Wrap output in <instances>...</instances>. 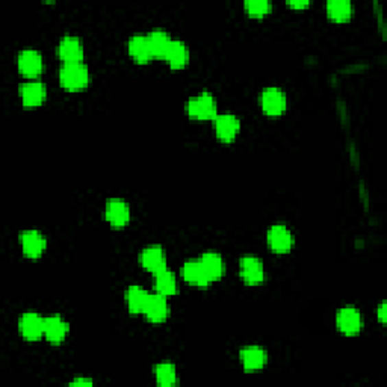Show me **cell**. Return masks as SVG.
<instances>
[{
  "mask_svg": "<svg viewBox=\"0 0 387 387\" xmlns=\"http://www.w3.org/2000/svg\"><path fill=\"white\" fill-rule=\"evenodd\" d=\"M61 85L69 91H80L89 84V70L84 62L64 64L59 70Z\"/></svg>",
  "mask_w": 387,
  "mask_h": 387,
  "instance_id": "6da1fadb",
  "label": "cell"
},
{
  "mask_svg": "<svg viewBox=\"0 0 387 387\" xmlns=\"http://www.w3.org/2000/svg\"><path fill=\"white\" fill-rule=\"evenodd\" d=\"M186 113L194 120H215L218 115V106L211 93H202L188 102Z\"/></svg>",
  "mask_w": 387,
  "mask_h": 387,
  "instance_id": "7a4b0ae2",
  "label": "cell"
},
{
  "mask_svg": "<svg viewBox=\"0 0 387 387\" xmlns=\"http://www.w3.org/2000/svg\"><path fill=\"white\" fill-rule=\"evenodd\" d=\"M268 245L270 248L277 253V255H283V253H288L292 250L295 244V237L292 232L285 226V224H275L270 230H268Z\"/></svg>",
  "mask_w": 387,
  "mask_h": 387,
  "instance_id": "3957f363",
  "label": "cell"
},
{
  "mask_svg": "<svg viewBox=\"0 0 387 387\" xmlns=\"http://www.w3.org/2000/svg\"><path fill=\"white\" fill-rule=\"evenodd\" d=\"M260 105H262L263 113L270 117H279L286 110L288 100L286 94L280 88L270 86L266 88L260 97Z\"/></svg>",
  "mask_w": 387,
  "mask_h": 387,
  "instance_id": "277c9868",
  "label": "cell"
},
{
  "mask_svg": "<svg viewBox=\"0 0 387 387\" xmlns=\"http://www.w3.org/2000/svg\"><path fill=\"white\" fill-rule=\"evenodd\" d=\"M239 272L244 283L250 286H257L265 280V268L262 260L256 256H245L239 262Z\"/></svg>",
  "mask_w": 387,
  "mask_h": 387,
  "instance_id": "5b68a950",
  "label": "cell"
},
{
  "mask_svg": "<svg viewBox=\"0 0 387 387\" xmlns=\"http://www.w3.org/2000/svg\"><path fill=\"white\" fill-rule=\"evenodd\" d=\"M139 262L144 270L158 274L167 270V255L161 245H148L139 255Z\"/></svg>",
  "mask_w": 387,
  "mask_h": 387,
  "instance_id": "8992f818",
  "label": "cell"
},
{
  "mask_svg": "<svg viewBox=\"0 0 387 387\" xmlns=\"http://www.w3.org/2000/svg\"><path fill=\"white\" fill-rule=\"evenodd\" d=\"M19 70L21 74L25 76L35 79L38 78L43 69H44V62H43V56L38 50H32V49H26L21 50L19 54Z\"/></svg>",
  "mask_w": 387,
  "mask_h": 387,
  "instance_id": "52a82bcc",
  "label": "cell"
},
{
  "mask_svg": "<svg viewBox=\"0 0 387 387\" xmlns=\"http://www.w3.org/2000/svg\"><path fill=\"white\" fill-rule=\"evenodd\" d=\"M44 324H46V319L34 312H27L19 319V330L25 339L38 340L44 336Z\"/></svg>",
  "mask_w": 387,
  "mask_h": 387,
  "instance_id": "ba28073f",
  "label": "cell"
},
{
  "mask_svg": "<svg viewBox=\"0 0 387 387\" xmlns=\"http://www.w3.org/2000/svg\"><path fill=\"white\" fill-rule=\"evenodd\" d=\"M144 315L148 321L153 324L165 322L167 318L169 316V306H168L167 296L161 295L158 292L148 296L147 306L144 309Z\"/></svg>",
  "mask_w": 387,
  "mask_h": 387,
  "instance_id": "9c48e42d",
  "label": "cell"
},
{
  "mask_svg": "<svg viewBox=\"0 0 387 387\" xmlns=\"http://www.w3.org/2000/svg\"><path fill=\"white\" fill-rule=\"evenodd\" d=\"M106 220L113 227H126L130 221V207L121 198H110L106 203Z\"/></svg>",
  "mask_w": 387,
  "mask_h": 387,
  "instance_id": "30bf717a",
  "label": "cell"
},
{
  "mask_svg": "<svg viewBox=\"0 0 387 387\" xmlns=\"http://www.w3.org/2000/svg\"><path fill=\"white\" fill-rule=\"evenodd\" d=\"M363 319L355 307H344L338 312V329L347 336H355L362 331Z\"/></svg>",
  "mask_w": 387,
  "mask_h": 387,
  "instance_id": "8fae6325",
  "label": "cell"
},
{
  "mask_svg": "<svg viewBox=\"0 0 387 387\" xmlns=\"http://www.w3.org/2000/svg\"><path fill=\"white\" fill-rule=\"evenodd\" d=\"M21 250H23L26 257L38 259L47 248V241L38 230H27L20 235Z\"/></svg>",
  "mask_w": 387,
  "mask_h": 387,
  "instance_id": "7c38bea8",
  "label": "cell"
},
{
  "mask_svg": "<svg viewBox=\"0 0 387 387\" xmlns=\"http://www.w3.org/2000/svg\"><path fill=\"white\" fill-rule=\"evenodd\" d=\"M56 51L58 56L64 61V64L82 62V59H84V44H82L78 36H64L61 43H59Z\"/></svg>",
  "mask_w": 387,
  "mask_h": 387,
  "instance_id": "4fadbf2b",
  "label": "cell"
},
{
  "mask_svg": "<svg viewBox=\"0 0 387 387\" xmlns=\"http://www.w3.org/2000/svg\"><path fill=\"white\" fill-rule=\"evenodd\" d=\"M20 97L26 108L41 106L47 97L46 85L38 80L27 82V84H23L20 86Z\"/></svg>",
  "mask_w": 387,
  "mask_h": 387,
  "instance_id": "5bb4252c",
  "label": "cell"
},
{
  "mask_svg": "<svg viewBox=\"0 0 387 387\" xmlns=\"http://www.w3.org/2000/svg\"><path fill=\"white\" fill-rule=\"evenodd\" d=\"M213 124L217 137L222 141V143H232V141L236 138L237 132L241 129L239 120H237V117L232 114L217 115V118L213 120Z\"/></svg>",
  "mask_w": 387,
  "mask_h": 387,
  "instance_id": "9a60e30c",
  "label": "cell"
},
{
  "mask_svg": "<svg viewBox=\"0 0 387 387\" xmlns=\"http://www.w3.org/2000/svg\"><path fill=\"white\" fill-rule=\"evenodd\" d=\"M241 362L245 371L256 372L265 368L268 362V354L262 347L250 345L241 349Z\"/></svg>",
  "mask_w": 387,
  "mask_h": 387,
  "instance_id": "2e32d148",
  "label": "cell"
},
{
  "mask_svg": "<svg viewBox=\"0 0 387 387\" xmlns=\"http://www.w3.org/2000/svg\"><path fill=\"white\" fill-rule=\"evenodd\" d=\"M182 275L185 281L189 283L192 286L206 288L212 283L200 260H188L182 268Z\"/></svg>",
  "mask_w": 387,
  "mask_h": 387,
  "instance_id": "e0dca14e",
  "label": "cell"
},
{
  "mask_svg": "<svg viewBox=\"0 0 387 387\" xmlns=\"http://www.w3.org/2000/svg\"><path fill=\"white\" fill-rule=\"evenodd\" d=\"M129 55L135 59L138 64H147L153 59V54L148 44L147 35H133L128 44Z\"/></svg>",
  "mask_w": 387,
  "mask_h": 387,
  "instance_id": "ac0fdd59",
  "label": "cell"
},
{
  "mask_svg": "<svg viewBox=\"0 0 387 387\" xmlns=\"http://www.w3.org/2000/svg\"><path fill=\"white\" fill-rule=\"evenodd\" d=\"M70 327L64 321V318L59 315H54L46 318V324H44V336L47 338L51 344H61L69 334Z\"/></svg>",
  "mask_w": 387,
  "mask_h": 387,
  "instance_id": "d6986e66",
  "label": "cell"
},
{
  "mask_svg": "<svg viewBox=\"0 0 387 387\" xmlns=\"http://www.w3.org/2000/svg\"><path fill=\"white\" fill-rule=\"evenodd\" d=\"M163 59L168 62L171 69H174V70L183 69V67L189 61V50L188 47H186L185 43L178 41V40H173Z\"/></svg>",
  "mask_w": 387,
  "mask_h": 387,
  "instance_id": "ffe728a7",
  "label": "cell"
},
{
  "mask_svg": "<svg viewBox=\"0 0 387 387\" xmlns=\"http://www.w3.org/2000/svg\"><path fill=\"white\" fill-rule=\"evenodd\" d=\"M200 262H202L206 274L209 275L211 281L220 280L222 275H224L226 265H224V260H222V257L218 255V253H212V251L204 253L202 259H200Z\"/></svg>",
  "mask_w": 387,
  "mask_h": 387,
  "instance_id": "44dd1931",
  "label": "cell"
},
{
  "mask_svg": "<svg viewBox=\"0 0 387 387\" xmlns=\"http://www.w3.org/2000/svg\"><path fill=\"white\" fill-rule=\"evenodd\" d=\"M148 296H150V294H147L145 289L141 286H130L128 289V292H126V301H128V307L132 315L144 314Z\"/></svg>",
  "mask_w": 387,
  "mask_h": 387,
  "instance_id": "7402d4cb",
  "label": "cell"
},
{
  "mask_svg": "<svg viewBox=\"0 0 387 387\" xmlns=\"http://www.w3.org/2000/svg\"><path fill=\"white\" fill-rule=\"evenodd\" d=\"M147 38H148V44H150L153 58H161V59L165 58L169 44L173 41L169 38V34L163 31V29H154V31L147 35Z\"/></svg>",
  "mask_w": 387,
  "mask_h": 387,
  "instance_id": "603a6c76",
  "label": "cell"
},
{
  "mask_svg": "<svg viewBox=\"0 0 387 387\" xmlns=\"http://www.w3.org/2000/svg\"><path fill=\"white\" fill-rule=\"evenodd\" d=\"M154 289H156V292L161 295H165V296L176 295L177 289H178L176 275L168 270L154 274Z\"/></svg>",
  "mask_w": 387,
  "mask_h": 387,
  "instance_id": "cb8c5ba5",
  "label": "cell"
},
{
  "mask_svg": "<svg viewBox=\"0 0 387 387\" xmlns=\"http://www.w3.org/2000/svg\"><path fill=\"white\" fill-rule=\"evenodd\" d=\"M327 12H329L330 19L334 21H347L351 19L354 12V6L348 0H330L327 3Z\"/></svg>",
  "mask_w": 387,
  "mask_h": 387,
  "instance_id": "d4e9b609",
  "label": "cell"
},
{
  "mask_svg": "<svg viewBox=\"0 0 387 387\" xmlns=\"http://www.w3.org/2000/svg\"><path fill=\"white\" fill-rule=\"evenodd\" d=\"M154 377L162 387H173L177 384V369L173 363L163 362L154 368Z\"/></svg>",
  "mask_w": 387,
  "mask_h": 387,
  "instance_id": "484cf974",
  "label": "cell"
},
{
  "mask_svg": "<svg viewBox=\"0 0 387 387\" xmlns=\"http://www.w3.org/2000/svg\"><path fill=\"white\" fill-rule=\"evenodd\" d=\"M244 8L251 17H263L271 11L272 3L270 0H248L244 3Z\"/></svg>",
  "mask_w": 387,
  "mask_h": 387,
  "instance_id": "4316f807",
  "label": "cell"
},
{
  "mask_svg": "<svg viewBox=\"0 0 387 387\" xmlns=\"http://www.w3.org/2000/svg\"><path fill=\"white\" fill-rule=\"evenodd\" d=\"M309 5H310L309 0H303V2H288V6H290V8H295V10H304V8H307Z\"/></svg>",
  "mask_w": 387,
  "mask_h": 387,
  "instance_id": "83f0119b",
  "label": "cell"
},
{
  "mask_svg": "<svg viewBox=\"0 0 387 387\" xmlns=\"http://www.w3.org/2000/svg\"><path fill=\"white\" fill-rule=\"evenodd\" d=\"M378 319L379 322L384 324L386 322V303H382L378 307Z\"/></svg>",
  "mask_w": 387,
  "mask_h": 387,
  "instance_id": "f1b7e54d",
  "label": "cell"
},
{
  "mask_svg": "<svg viewBox=\"0 0 387 387\" xmlns=\"http://www.w3.org/2000/svg\"><path fill=\"white\" fill-rule=\"evenodd\" d=\"M93 382L91 379H86V378H78L71 382V386H91Z\"/></svg>",
  "mask_w": 387,
  "mask_h": 387,
  "instance_id": "f546056e",
  "label": "cell"
}]
</instances>
